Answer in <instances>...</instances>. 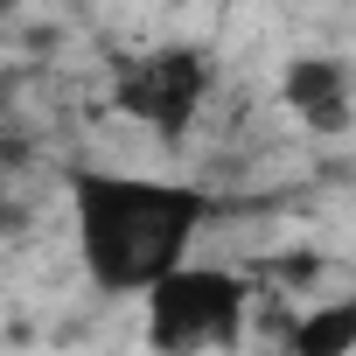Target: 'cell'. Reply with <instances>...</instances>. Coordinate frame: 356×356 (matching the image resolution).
Listing matches in <instances>:
<instances>
[{
	"instance_id": "cell-3",
	"label": "cell",
	"mask_w": 356,
	"mask_h": 356,
	"mask_svg": "<svg viewBox=\"0 0 356 356\" xmlns=\"http://www.w3.org/2000/svg\"><path fill=\"white\" fill-rule=\"evenodd\" d=\"M210 84H217V63H210L203 49H189V42H161V49H140V56L119 63L112 105H119L133 126H147L154 140L182 147L189 126H196V112L210 105Z\"/></svg>"
},
{
	"instance_id": "cell-1",
	"label": "cell",
	"mask_w": 356,
	"mask_h": 356,
	"mask_svg": "<svg viewBox=\"0 0 356 356\" xmlns=\"http://www.w3.org/2000/svg\"><path fill=\"white\" fill-rule=\"evenodd\" d=\"M70 217H77V259L105 293H147L168 266H182L196 231L217 217V196L196 182L161 175H119V168H77L70 175Z\"/></svg>"
},
{
	"instance_id": "cell-5",
	"label": "cell",
	"mask_w": 356,
	"mask_h": 356,
	"mask_svg": "<svg viewBox=\"0 0 356 356\" xmlns=\"http://www.w3.org/2000/svg\"><path fill=\"white\" fill-rule=\"evenodd\" d=\"M286 342H293L300 356H342V349H356V300L314 307L307 321H293V328H286Z\"/></svg>"
},
{
	"instance_id": "cell-2",
	"label": "cell",
	"mask_w": 356,
	"mask_h": 356,
	"mask_svg": "<svg viewBox=\"0 0 356 356\" xmlns=\"http://www.w3.org/2000/svg\"><path fill=\"white\" fill-rule=\"evenodd\" d=\"M245 307L252 286L224 266H168L147 286V342L154 349H231L245 335Z\"/></svg>"
},
{
	"instance_id": "cell-4",
	"label": "cell",
	"mask_w": 356,
	"mask_h": 356,
	"mask_svg": "<svg viewBox=\"0 0 356 356\" xmlns=\"http://www.w3.org/2000/svg\"><path fill=\"white\" fill-rule=\"evenodd\" d=\"M280 98L307 133H349L356 119V70L342 56H293L280 70Z\"/></svg>"
}]
</instances>
